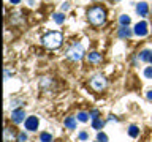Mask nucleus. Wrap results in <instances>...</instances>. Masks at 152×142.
Segmentation results:
<instances>
[{
	"label": "nucleus",
	"instance_id": "nucleus-6",
	"mask_svg": "<svg viewBox=\"0 0 152 142\" xmlns=\"http://www.w3.org/2000/svg\"><path fill=\"white\" fill-rule=\"evenodd\" d=\"M147 32H149V28H147V22L141 21V22H138L135 25V33L138 36H146Z\"/></svg>",
	"mask_w": 152,
	"mask_h": 142
},
{
	"label": "nucleus",
	"instance_id": "nucleus-7",
	"mask_svg": "<svg viewBox=\"0 0 152 142\" xmlns=\"http://www.w3.org/2000/svg\"><path fill=\"white\" fill-rule=\"evenodd\" d=\"M24 117H26V112H24V109H14L11 112V120L14 123H21L24 120Z\"/></svg>",
	"mask_w": 152,
	"mask_h": 142
},
{
	"label": "nucleus",
	"instance_id": "nucleus-27",
	"mask_svg": "<svg viewBox=\"0 0 152 142\" xmlns=\"http://www.w3.org/2000/svg\"><path fill=\"white\" fill-rule=\"evenodd\" d=\"M149 63H152V59H151V62H149Z\"/></svg>",
	"mask_w": 152,
	"mask_h": 142
},
{
	"label": "nucleus",
	"instance_id": "nucleus-24",
	"mask_svg": "<svg viewBox=\"0 0 152 142\" xmlns=\"http://www.w3.org/2000/svg\"><path fill=\"white\" fill-rule=\"evenodd\" d=\"M89 115L92 117V118H98V111H90Z\"/></svg>",
	"mask_w": 152,
	"mask_h": 142
},
{
	"label": "nucleus",
	"instance_id": "nucleus-21",
	"mask_svg": "<svg viewBox=\"0 0 152 142\" xmlns=\"http://www.w3.org/2000/svg\"><path fill=\"white\" fill-rule=\"evenodd\" d=\"M144 76L149 78V79H152V66H147V68L144 70Z\"/></svg>",
	"mask_w": 152,
	"mask_h": 142
},
{
	"label": "nucleus",
	"instance_id": "nucleus-12",
	"mask_svg": "<svg viewBox=\"0 0 152 142\" xmlns=\"http://www.w3.org/2000/svg\"><path fill=\"white\" fill-rule=\"evenodd\" d=\"M65 126L70 130H76V118L75 117H66L65 118Z\"/></svg>",
	"mask_w": 152,
	"mask_h": 142
},
{
	"label": "nucleus",
	"instance_id": "nucleus-25",
	"mask_svg": "<svg viewBox=\"0 0 152 142\" xmlns=\"http://www.w3.org/2000/svg\"><path fill=\"white\" fill-rule=\"evenodd\" d=\"M147 99H152V90H151V92H147Z\"/></svg>",
	"mask_w": 152,
	"mask_h": 142
},
{
	"label": "nucleus",
	"instance_id": "nucleus-2",
	"mask_svg": "<svg viewBox=\"0 0 152 142\" xmlns=\"http://www.w3.org/2000/svg\"><path fill=\"white\" fill-rule=\"evenodd\" d=\"M87 19L92 25H102L106 21V11L102 7H92L87 11Z\"/></svg>",
	"mask_w": 152,
	"mask_h": 142
},
{
	"label": "nucleus",
	"instance_id": "nucleus-13",
	"mask_svg": "<svg viewBox=\"0 0 152 142\" xmlns=\"http://www.w3.org/2000/svg\"><path fill=\"white\" fill-rule=\"evenodd\" d=\"M151 59H152V52L151 51H142L141 54H140V60H142V62H151Z\"/></svg>",
	"mask_w": 152,
	"mask_h": 142
},
{
	"label": "nucleus",
	"instance_id": "nucleus-18",
	"mask_svg": "<svg viewBox=\"0 0 152 142\" xmlns=\"http://www.w3.org/2000/svg\"><path fill=\"white\" fill-rule=\"evenodd\" d=\"M76 117H78V120L79 122H83V123H86V122H87L89 120V114H86V112H78V115H76Z\"/></svg>",
	"mask_w": 152,
	"mask_h": 142
},
{
	"label": "nucleus",
	"instance_id": "nucleus-20",
	"mask_svg": "<svg viewBox=\"0 0 152 142\" xmlns=\"http://www.w3.org/2000/svg\"><path fill=\"white\" fill-rule=\"evenodd\" d=\"M97 139H98V142H108V136L104 133H98Z\"/></svg>",
	"mask_w": 152,
	"mask_h": 142
},
{
	"label": "nucleus",
	"instance_id": "nucleus-22",
	"mask_svg": "<svg viewBox=\"0 0 152 142\" xmlns=\"http://www.w3.org/2000/svg\"><path fill=\"white\" fill-rule=\"evenodd\" d=\"M26 141H27V134H26V133H19L18 142H26Z\"/></svg>",
	"mask_w": 152,
	"mask_h": 142
},
{
	"label": "nucleus",
	"instance_id": "nucleus-26",
	"mask_svg": "<svg viewBox=\"0 0 152 142\" xmlns=\"http://www.w3.org/2000/svg\"><path fill=\"white\" fill-rule=\"evenodd\" d=\"M10 2H11V3H14V5H16V3H19V2H21V0H10Z\"/></svg>",
	"mask_w": 152,
	"mask_h": 142
},
{
	"label": "nucleus",
	"instance_id": "nucleus-5",
	"mask_svg": "<svg viewBox=\"0 0 152 142\" xmlns=\"http://www.w3.org/2000/svg\"><path fill=\"white\" fill-rule=\"evenodd\" d=\"M38 117H35V115H32V117H27L26 118V130H28V131H37L38 130Z\"/></svg>",
	"mask_w": 152,
	"mask_h": 142
},
{
	"label": "nucleus",
	"instance_id": "nucleus-8",
	"mask_svg": "<svg viewBox=\"0 0 152 142\" xmlns=\"http://www.w3.org/2000/svg\"><path fill=\"white\" fill-rule=\"evenodd\" d=\"M147 11H149V7H147V3L140 2V3L136 5V13L140 14V16H146Z\"/></svg>",
	"mask_w": 152,
	"mask_h": 142
},
{
	"label": "nucleus",
	"instance_id": "nucleus-10",
	"mask_svg": "<svg viewBox=\"0 0 152 142\" xmlns=\"http://www.w3.org/2000/svg\"><path fill=\"white\" fill-rule=\"evenodd\" d=\"M13 137H14V133L11 128H5V133H3V141L5 142H11L13 141Z\"/></svg>",
	"mask_w": 152,
	"mask_h": 142
},
{
	"label": "nucleus",
	"instance_id": "nucleus-4",
	"mask_svg": "<svg viewBox=\"0 0 152 142\" xmlns=\"http://www.w3.org/2000/svg\"><path fill=\"white\" fill-rule=\"evenodd\" d=\"M90 87H92L95 92H102V90L106 88V79H104L102 74H95L94 78L90 79Z\"/></svg>",
	"mask_w": 152,
	"mask_h": 142
},
{
	"label": "nucleus",
	"instance_id": "nucleus-15",
	"mask_svg": "<svg viewBox=\"0 0 152 142\" xmlns=\"http://www.w3.org/2000/svg\"><path fill=\"white\" fill-rule=\"evenodd\" d=\"M40 142H52V136L49 133H41L40 134Z\"/></svg>",
	"mask_w": 152,
	"mask_h": 142
},
{
	"label": "nucleus",
	"instance_id": "nucleus-3",
	"mask_svg": "<svg viewBox=\"0 0 152 142\" xmlns=\"http://www.w3.org/2000/svg\"><path fill=\"white\" fill-rule=\"evenodd\" d=\"M83 55H84V46L81 44V43L71 44V47H68V51H66V57H68L70 60H75V62L81 60Z\"/></svg>",
	"mask_w": 152,
	"mask_h": 142
},
{
	"label": "nucleus",
	"instance_id": "nucleus-29",
	"mask_svg": "<svg viewBox=\"0 0 152 142\" xmlns=\"http://www.w3.org/2000/svg\"><path fill=\"white\" fill-rule=\"evenodd\" d=\"M97 142H98V141H97Z\"/></svg>",
	"mask_w": 152,
	"mask_h": 142
},
{
	"label": "nucleus",
	"instance_id": "nucleus-16",
	"mask_svg": "<svg viewBox=\"0 0 152 142\" xmlns=\"http://www.w3.org/2000/svg\"><path fill=\"white\" fill-rule=\"evenodd\" d=\"M119 22H121L122 27H128V24H130V17L125 16V14H122V16L119 17Z\"/></svg>",
	"mask_w": 152,
	"mask_h": 142
},
{
	"label": "nucleus",
	"instance_id": "nucleus-19",
	"mask_svg": "<svg viewBox=\"0 0 152 142\" xmlns=\"http://www.w3.org/2000/svg\"><path fill=\"white\" fill-rule=\"evenodd\" d=\"M54 21L57 22V24H64V21H65V16L62 13H56L54 14Z\"/></svg>",
	"mask_w": 152,
	"mask_h": 142
},
{
	"label": "nucleus",
	"instance_id": "nucleus-14",
	"mask_svg": "<svg viewBox=\"0 0 152 142\" xmlns=\"http://www.w3.org/2000/svg\"><path fill=\"white\" fill-rule=\"evenodd\" d=\"M92 126H94V130H102V128L104 126V120H102V118H94Z\"/></svg>",
	"mask_w": 152,
	"mask_h": 142
},
{
	"label": "nucleus",
	"instance_id": "nucleus-23",
	"mask_svg": "<svg viewBox=\"0 0 152 142\" xmlns=\"http://www.w3.org/2000/svg\"><path fill=\"white\" fill-rule=\"evenodd\" d=\"M87 137H89V136H87V133H86V131L79 133V139H81V141H86V139H87Z\"/></svg>",
	"mask_w": 152,
	"mask_h": 142
},
{
	"label": "nucleus",
	"instance_id": "nucleus-1",
	"mask_svg": "<svg viewBox=\"0 0 152 142\" xmlns=\"http://www.w3.org/2000/svg\"><path fill=\"white\" fill-rule=\"evenodd\" d=\"M62 41H64V35L60 32H49L41 38L43 46H46L48 49H57V47H60Z\"/></svg>",
	"mask_w": 152,
	"mask_h": 142
},
{
	"label": "nucleus",
	"instance_id": "nucleus-28",
	"mask_svg": "<svg viewBox=\"0 0 152 142\" xmlns=\"http://www.w3.org/2000/svg\"><path fill=\"white\" fill-rule=\"evenodd\" d=\"M113 2H116V0H113Z\"/></svg>",
	"mask_w": 152,
	"mask_h": 142
},
{
	"label": "nucleus",
	"instance_id": "nucleus-17",
	"mask_svg": "<svg viewBox=\"0 0 152 142\" xmlns=\"http://www.w3.org/2000/svg\"><path fill=\"white\" fill-rule=\"evenodd\" d=\"M128 134H130L132 137H138V134H140V130H138V126L132 125L130 128H128Z\"/></svg>",
	"mask_w": 152,
	"mask_h": 142
},
{
	"label": "nucleus",
	"instance_id": "nucleus-9",
	"mask_svg": "<svg viewBox=\"0 0 152 142\" xmlns=\"http://www.w3.org/2000/svg\"><path fill=\"white\" fill-rule=\"evenodd\" d=\"M87 62L89 63H98V62H102V54H98V52H90V54H87Z\"/></svg>",
	"mask_w": 152,
	"mask_h": 142
},
{
	"label": "nucleus",
	"instance_id": "nucleus-11",
	"mask_svg": "<svg viewBox=\"0 0 152 142\" xmlns=\"http://www.w3.org/2000/svg\"><path fill=\"white\" fill-rule=\"evenodd\" d=\"M132 30L128 27H122V28H119V36L121 38H130L132 36Z\"/></svg>",
	"mask_w": 152,
	"mask_h": 142
}]
</instances>
